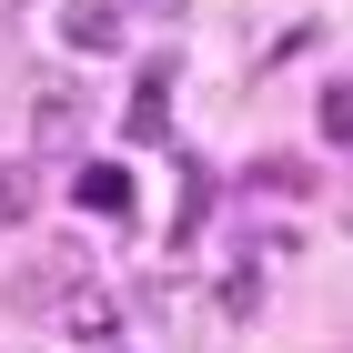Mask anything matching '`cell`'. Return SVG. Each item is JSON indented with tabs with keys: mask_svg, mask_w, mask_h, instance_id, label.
<instances>
[{
	"mask_svg": "<svg viewBox=\"0 0 353 353\" xmlns=\"http://www.w3.org/2000/svg\"><path fill=\"white\" fill-rule=\"evenodd\" d=\"M71 293H91V252L81 243H41L21 272H10V313H21V323H61Z\"/></svg>",
	"mask_w": 353,
	"mask_h": 353,
	"instance_id": "1",
	"label": "cell"
},
{
	"mask_svg": "<svg viewBox=\"0 0 353 353\" xmlns=\"http://www.w3.org/2000/svg\"><path fill=\"white\" fill-rule=\"evenodd\" d=\"M81 132H91V91L81 81H41V101H30V162H61Z\"/></svg>",
	"mask_w": 353,
	"mask_h": 353,
	"instance_id": "2",
	"label": "cell"
},
{
	"mask_svg": "<svg viewBox=\"0 0 353 353\" xmlns=\"http://www.w3.org/2000/svg\"><path fill=\"white\" fill-rule=\"evenodd\" d=\"M61 41L71 51H121V10L111 0H61Z\"/></svg>",
	"mask_w": 353,
	"mask_h": 353,
	"instance_id": "3",
	"label": "cell"
},
{
	"mask_svg": "<svg viewBox=\"0 0 353 353\" xmlns=\"http://www.w3.org/2000/svg\"><path fill=\"white\" fill-rule=\"evenodd\" d=\"M61 333H71V343H111V333H121L111 293H71V303H61Z\"/></svg>",
	"mask_w": 353,
	"mask_h": 353,
	"instance_id": "4",
	"label": "cell"
},
{
	"mask_svg": "<svg viewBox=\"0 0 353 353\" xmlns=\"http://www.w3.org/2000/svg\"><path fill=\"white\" fill-rule=\"evenodd\" d=\"M162 121H172V71H141V91H132V141H162Z\"/></svg>",
	"mask_w": 353,
	"mask_h": 353,
	"instance_id": "5",
	"label": "cell"
},
{
	"mask_svg": "<svg viewBox=\"0 0 353 353\" xmlns=\"http://www.w3.org/2000/svg\"><path fill=\"white\" fill-rule=\"evenodd\" d=\"M71 192H81L91 212H132V172H121V162H91V172H81Z\"/></svg>",
	"mask_w": 353,
	"mask_h": 353,
	"instance_id": "6",
	"label": "cell"
},
{
	"mask_svg": "<svg viewBox=\"0 0 353 353\" xmlns=\"http://www.w3.org/2000/svg\"><path fill=\"white\" fill-rule=\"evenodd\" d=\"M313 121H323V141H343V152H353V81H323Z\"/></svg>",
	"mask_w": 353,
	"mask_h": 353,
	"instance_id": "7",
	"label": "cell"
},
{
	"mask_svg": "<svg viewBox=\"0 0 353 353\" xmlns=\"http://www.w3.org/2000/svg\"><path fill=\"white\" fill-rule=\"evenodd\" d=\"M30 202H41V172H21V162H10V172H0V212L21 222V212H30Z\"/></svg>",
	"mask_w": 353,
	"mask_h": 353,
	"instance_id": "8",
	"label": "cell"
},
{
	"mask_svg": "<svg viewBox=\"0 0 353 353\" xmlns=\"http://www.w3.org/2000/svg\"><path fill=\"white\" fill-rule=\"evenodd\" d=\"M132 10H152V21H172V10H182V0H132Z\"/></svg>",
	"mask_w": 353,
	"mask_h": 353,
	"instance_id": "9",
	"label": "cell"
},
{
	"mask_svg": "<svg viewBox=\"0 0 353 353\" xmlns=\"http://www.w3.org/2000/svg\"><path fill=\"white\" fill-rule=\"evenodd\" d=\"M343 222H353V192H343Z\"/></svg>",
	"mask_w": 353,
	"mask_h": 353,
	"instance_id": "10",
	"label": "cell"
},
{
	"mask_svg": "<svg viewBox=\"0 0 353 353\" xmlns=\"http://www.w3.org/2000/svg\"><path fill=\"white\" fill-rule=\"evenodd\" d=\"M0 21H10V0H0Z\"/></svg>",
	"mask_w": 353,
	"mask_h": 353,
	"instance_id": "11",
	"label": "cell"
}]
</instances>
